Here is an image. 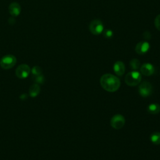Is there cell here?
<instances>
[{
	"instance_id": "cell-1",
	"label": "cell",
	"mask_w": 160,
	"mask_h": 160,
	"mask_svg": "<svg viewBox=\"0 0 160 160\" xmlns=\"http://www.w3.org/2000/svg\"><path fill=\"white\" fill-rule=\"evenodd\" d=\"M100 83L104 90L110 92L116 91L121 85L119 79L111 74L102 75L100 79Z\"/></svg>"
},
{
	"instance_id": "cell-18",
	"label": "cell",
	"mask_w": 160,
	"mask_h": 160,
	"mask_svg": "<svg viewBox=\"0 0 160 160\" xmlns=\"http://www.w3.org/2000/svg\"><path fill=\"white\" fill-rule=\"evenodd\" d=\"M33 79L38 84H40V83L41 84L44 81V76H43L42 74H40V75H38V76H33Z\"/></svg>"
},
{
	"instance_id": "cell-2",
	"label": "cell",
	"mask_w": 160,
	"mask_h": 160,
	"mask_svg": "<svg viewBox=\"0 0 160 160\" xmlns=\"http://www.w3.org/2000/svg\"><path fill=\"white\" fill-rule=\"evenodd\" d=\"M141 81V74L137 71H132L128 72L124 78L126 84L129 86H136Z\"/></svg>"
},
{
	"instance_id": "cell-11",
	"label": "cell",
	"mask_w": 160,
	"mask_h": 160,
	"mask_svg": "<svg viewBox=\"0 0 160 160\" xmlns=\"http://www.w3.org/2000/svg\"><path fill=\"white\" fill-rule=\"evenodd\" d=\"M9 12L13 16H18L21 12V6L19 4L13 2L9 6Z\"/></svg>"
},
{
	"instance_id": "cell-14",
	"label": "cell",
	"mask_w": 160,
	"mask_h": 160,
	"mask_svg": "<svg viewBox=\"0 0 160 160\" xmlns=\"http://www.w3.org/2000/svg\"><path fill=\"white\" fill-rule=\"evenodd\" d=\"M151 141L154 144H160V132H154L151 134L150 137Z\"/></svg>"
},
{
	"instance_id": "cell-9",
	"label": "cell",
	"mask_w": 160,
	"mask_h": 160,
	"mask_svg": "<svg viewBox=\"0 0 160 160\" xmlns=\"http://www.w3.org/2000/svg\"><path fill=\"white\" fill-rule=\"evenodd\" d=\"M140 71L144 76H151L154 72V67L150 63H144L141 66Z\"/></svg>"
},
{
	"instance_id": "cell-19",
	"label": "cell",
	"mask_w": 160,
	"mask_h": 160,
	"mask_svg": "<svg viewBox=\"0 0 160 160\" xmlns=\"http://www.w3.org/2000/svg\"><path fill=\"white\" fill-rule=\"evenodd\" d=\"M154 25L156 29L160 31V14L158 15L154 20Z\"/></svg>"
},
{
	"instance_id": "cell-12",
	"label": "cell",
	"mask_w": 160,
	"mask_h": 160,
	"mask_svg": "<svg viewBox=\"0 0 160 160\" xmlns=\"http://www.w3.org/2000/svg\"><path fill=\"white\" fill-rule=\"evenodd\" d=\"M148 112L152 114H156L160 112V105L157 103L150 104L147 108Z\"/></svg>"
},
{
	"instance_id": "cell-5",
	"label": "cell",
	"mask_w": 160,
	"mask_h": 160,
	"mask_svg": "<svg viewBox=\"0 0 160 160\" xmlns=\"http://www.w3.org/2000/svg\"><path fill=\"white\" fill-rule=\"evenodd\" d=\"M138 91L142 97H148L152 92V86L149 82L144 81L139 85L138 88Z\"/></svg>"
},
{
	"instance_id": "cell-8",
	"label": "cell",
	"mask_w": 160,
	"mask_h": 160,
	"mask_svg": "<svg viewBox=\"0 0 160 160\" xmlns=\"http://www.w3.org/2000/svg\"><path fill=\"white\" fill-rule=\"evenodd\" d=\"M150 48L149 43L146 41H143L138 42L135 47V51L140 55L146 54Z\"/></svg>"
},
{
	"instance_id": "cell-13",
	"label": "cell",
	"mask_w": 160,
	"mask_h": 160,
	"mask_svg": "<svg viewBox=\"0 0 160 160\" xmlns=\"http://www.w3.org/2000/svg\"><path fill=\"white\" fill-rule=\"evenodd\" d=\"M40 90L41 89H40L39 86L38 84H34L30 87L29 92L30 96L32 98H34L39 94V93L40 92Z\"/></svg>"
},
{
	"instance_id": "cell-15",
	"label": "cell",
	"mask_w": 160,
	"mask_h": 160,
	"mask_svg": "<svg viewBox=\"0 0 160 160\" xmlns=\"http://www.w3.org/2000/svg\"><path fill=\"white\" fill-rule=\"evenodd\" d=\"M141 63L140 61L138 59H132L129 62V66L134 71L138 69L140 67Z\"/></svg>"
},
{
	"instance_id": "cell-3",
	"label": "cell",
	"mask_w": 160,
	"mask_h": 160,
	"mask_svg": "<svg viewBox=\"0 0 160 160\" xmlns=\"http://www.w3.org/2000/svg\"><path fill=\"white\" fill-rule=\"evenodd\" d=\"M16 63V58L12 54H7L0 60V66L2 69H9L12 68Z\"/></svg>"
},
{
	"instance_id": "cell-20",
	"label": "cell",
	"mask_w": 160,
	"mask_h": 160,
	"mask_svg": "<svg viewBox=\"0 0 160 160\" xmlns=\"http://www.w3.org/2000/svg\"><path fill=\"white\" fill-rule=\"evenodd\" d=\"M151 34L149 31H145L143 34V38L144 39L146 40H149L150 38H151Z\"/></svg>"
},
{
	"instance_id": "cell-10",
	"label": "cell",
	"mask_w": 160,
	"mask_h": 160,
	"mask_svg": "<svg viewBox=\"0 0 160 160\" xmlns=\"http://www.w3.org/2000/svg\"><path fill=\"white\" fill-rule=\"evenodd\" d=\"M113 69L114 72L119 76H121L125 72L124 64L120 61H116L113 65Z\"/></svg>"
},
{
	"instance_id": "cell-16",
	"label": "cell",
	"mask_w": 160,
	"mask_h": 160,
	"mask_svg": "<svg viewBox=\"0 0 160 160\" xmlns=\"http://www.w3.org/2000/svg\"><path fill=\"white\" fill-rule=\"evenodd\" d=\"M42 69L39 66H34L31 69V72L33 75V76H38L40 74H42Z\"/></svg>"
},
{
	"instance_id": "cell-6",
	"label": "cell",
	"mask_w": 160,
	"mask_h": 160,
	"mask_svg": "<svg viewBox=\"0 0 160 160\" xmlns=\"http://www.w3.org/2000/svg\"><path fill=\"white\" fill-rule=\"evenodd\" d=\"M31 69L29 66L26 64L19 65L16 69V75L20 79L26 78L30 74Z\"/></svg>"
},
{
	"instance_id": "cell-17",
	"label": "cell",
	"mask_w": 160,
	"mask_h": 160,
	"mask_svg": "<svg viewBox=\"0 0 160 160\" xmlns=\"http://www.w3.org/2000/svg\"><path fill=\"white\" fill-rule=\"evenodd\" d=\"M103 36L106 39H110L113 36V32L111 29H106L102 32Z\"/></svg>"
},
{
	"instance_id": "cell-7",
	"label": "cell",
	"mask_w": 160,
	"mask_h": 160,
	"mask_svg": "<svg viewBox=\"0 0 160 160\" xmlns=\"http://www.w3.org/2000/svg\"><path fill=\"white\" fill-rule=\"evenodd\" d=\"M124 124L125 119L124 116L121 114H116L112 116L111 119V125L116 129H121L124 126Z\"/></svg>"
},
{
	"instance_id": "cell-4",
	"label": "cell",
	"mask_w": 160,
	"mask_h": 160,
	"mask_svg": "<svg viewBox=\"0 0 160 160\" xmlns=\"http://www.w3.org/2000/svg\"><path fill=\"white\" fill-rule=\"evenodd\" d=\"M89 30L94 35H99L104 31V26L102 22L98 19L92 21L89 24Z\"/></svg>"
}]
</instances>
